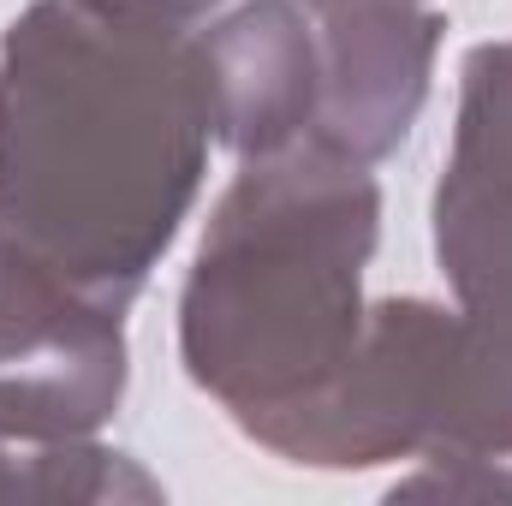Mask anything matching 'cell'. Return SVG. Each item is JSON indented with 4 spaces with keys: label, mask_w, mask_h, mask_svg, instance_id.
I'll use <instances>...</instances> for the list:
<instances>
[{
    "label": "cell",
    "mask_w": 512,
    "mask_h": 506,
    "mask_svg": "<svg viewBox=\"0 0 512 506\" xmlns=\"http://www.w3.org/2000/svg\"><path fill=\"white\" fill-rule=\"evenodd\" d=\"M197 30L173 0H30L0 36V233L120 316L209 173Z\"/></svg>",
    "instance_id": "cell-1"
},
{
    "label": "cell",
    "mask_w": 512,
    "mask_h": 506,
    "mask_svg": "<svg viewBox=\"0 0 512 506\" xmlns=\"http://www.w3.org/2000/svg\"><path fill=\"white\" fill-rule=\"evenodd\" d=\"M0 501H72V506H149L161 501V483L120 447H102L96 435L72 441H36L0 423Z\"/></svg>",
    "instance_id": "cell-7"
},
{
    "label": "cell",
    "mask_w": 512,
    "mask_h": 506,
    "mask_svg": "<svg viewBox=\"0 0 512 506\" xmlns=\"http://www.w3.org/2000/svg\"><path fill=\"white\" fill-rule=\"evenodd\" d=\"M316 24H352V18H411L429 12L435 0H298Z\"/></svg>",
    "instance_id": "cell-9"
},
{
    "label": "cell",
    "mask_w": 512,
    "mask_h": 506,
    "mask_svg": "<svg viewBox=\"0 0 512 506\" xmlns=\"http://www.w3.org/2000/svg\"><path fill=\"white\" fill-rule=\"evenodd\" d=\"M429 221L453 304L512 346V36L459 60L453 143Z\"/></svg>",
    "instance_id": "cell-5"
},
{
    "label": "cell",
    "mask_w": 512,
    "mask_h": 506,
    "mask_svg": "<svg viewBox=\"0 0 512 506\" xmlns=\"http://www.w3.org/2000/svg\"><path fill=\"white\" fill-rule=\"evenodd\" d=\"M512 459H423L417 477L393 483L399 495H435V501H489V495H512Z\"/></svg>",
    "instance_id": "cell-8"
},
{
    "label": "cell",
    "mask_w": 512,
    "mask_h": 506,
    "mask_svg": "<svg viewBox=\"0 0 512 506\" xmlns=\"http://www.w3.org/2000/svg\"><path fill=\"white\" fill-rule=\"evenodd\" d=\"M382 233L370 161L310 137L239 161L179 292V364L262 453L304 435L364 346V268Z\"/></svg>",
    "instance_id": "cell-2"
},
{
    "label": "cell",
    "mask_w": 512,
    "mask_h": 506,
    "mask_svg": "<svg viewBox=\"0 0 512 506\" xmlns=\"http://www.w3.org/2000/svg\"><path fill=\"white\" fill-rule=\"evenodd\" d=\"M126 381V316L0 233V423L36 441L96 435Z\"/></svg>",
    "instance_id": "cell-4"
},
{
    "label": "cell",
    "mask_w": 512,
    "mask_h": 506,
    "mask_svg": "<svg viewBox=\"0 0 512 506\" xmlns=\"http://www.w3.org/2000/svg\"><path fill=\"white\" fill-rule=\"evenodd\" d=\"M512 459V346L459 304L376 298L364 346L298 447L304 471Z\"/></svg>",
    "instance_id": "cell-3"
},
{
    "label": "cell",
    "mask_w": 512,
    "mask_h": 506,
    "mask_svg": "<svg viewBox=\"0 0 512 506\" xmlns=\"http://www.w3.org/2000/svg\"><path fill=\"white\" fill-rule=\"evenodd\" d=\"M173 6H179V12H191V18H203V12H215L221 0H173Z\"/></svg>",
    "instance_id": "cell-10"
},
{
    "label": "cell",
    "mask_w": 512,
    "mask_h": 506,
    "mask_svg": "<svg viewBox=\"0 0 512 506\" xmlns=\"http://www.w3.org/2000/svg\"><path fill=\"white\" fill-rule=\"evenodd\" d=\"M215 143L239 161L310 143L322 126V48L298 0H245L197 30Z\"/></svg>",
    "instance_id": "cell-6"
}]
</instances>
